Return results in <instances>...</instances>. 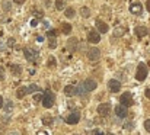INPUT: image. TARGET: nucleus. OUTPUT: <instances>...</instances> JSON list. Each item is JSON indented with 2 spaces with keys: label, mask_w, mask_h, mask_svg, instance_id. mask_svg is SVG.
<instances>
[{
  "label": "nucleus",
  "mask_w": 150,
  "mask_h": 135,
  "mask_svg": "<svg viewBox=\"0 0 150 135\" xmlns=\"http://www.w3.org/2000/svg\"><path fill=\"white\" fill-rule=\"evenodd\" d=\"M15 3H18V4H23L25 3V0H13Z\"/></svg>",
  "instance_id": "4c0bfd02"
},
{
  "label": "nucleus",
  "mask_w": 150,
  "mask_h": 135,
  "mask_svg": "<svg viewBox=\"0 0 150 135\" xmlns=\"http://www.w3.org/2000/svg\"><path fill=\"white\" fill-rule=\"evenodd\" d=\"M80 13H82V16H83V18H88V16L91 15V10H89V7H82Z\"/></svg>",
  "instance_id": "5701e85b"
},
{
  "label": "nucleus",
  "mask_w": 150,
  "mask_h": 135,
  "mask_svg": "<svg viewBox=\"0 0 150 135\" xmlns=\"http://www.w3.org/2000/svg\"><path fill=\"white\" fill-rule=\"evenodd\" d=\"M23 54H25V58L28 61H35L40 57V49H37V48H25Z\"/></svg>",
  "instance_id": "f03ea898"
},
{
  "label": "nucleus",
  "mask_w": 150,
  "mask_h": 135,
  "mask_svg": "<svg viewBox=\"0 0 150 135\" xmlns=\"http://www.w3.org/2000/svg\"><path fill=\"white\" fill-rule=\"evenodd\" d=\"M108 86H109V90H111L112 93H118L120 89H121V83H120L118 80H111V82L108 83Z\"/></svg>",
  "instance_id": "ddd939ff"
},
{
  "label": "nucleus",
  "mask_w": 150,
  "mask_h": 135,
  "mask_svg": "<svg viewBox=\"0 0 150 135\" xmlns=\"http://www.w3.org/2000/svg\"><path fill=\"white\" fill-rule=\"evenodd\" d=\"M146 77H147V67H146L144 63H140L139 67H137V71H136V79L139 82H143Z\"/></svg>",
  "instance_id": "7ed1b4c3"
},
{
  "label": "nucleus",
  "mask_w": 150,
  "mask_h": 135,
  "mask_svg": "<svg viewBox=\"0 0 150 135\" xmlns=\"http://www.w3.org/2000/svg\"><path fill=\"white\" fill-rule=\"evenodd\" d=\"M64 15H66V18H74V15H76V10L73 9V7H66V10H64Z\"/></svg>",
  "instance_id": "a211bd4d"
},
{
  "label": "nucleus",
  "mask_w": 150,
  "mask_h": 135,
  "mask_svg": "<svg viewBox=\"0 0 150 135\" xmlns=\"http://www.w3.org/2000/svg\"><path fill=\"white\" fill-rule=\"evenodd\" d=\"M146 97H147V99H150V87H147V89H146Z\"/></svg>",
  "instance_id": "e433bc0d"
},
{
  "label": "nucleus",
  "mask_w": 150,
  "mask_h": 135,
  "mask_svg": "<svg viewBox=\"0 0 150 135\" xmlns=\"http://www.w3.org/2000/svg\"><path fill=\"white\" fill-rule=\"evenodd\" d=\"M64 94H66V96H69V97L74 96V94H76V87H74V86H71V84L66 86V87H64Z\"/></svg>",
  "instance_id": "2eb2a0df"
},
{
  "label": "nucleus",
  "mask_w": 150,
  "mask_h": 135,
  "mask_svg": "<svg viewBox=\"0 0 150 135\" xmlns=\"http://www.w3.org/2000/svg\"><path fill=\"white\" fill-rule=\"evenodd\" d=\"M55 9L57 10H63L64 9V0H55Z\"/></svg>",
  "instance_id": "4be33fe9"
},
{
  "label": "nucleus",
  "mask_w": 150,
  "mask_h": 135,
  "mask_svg": "<svg viewBox=\"0 0 150 135\" xmlns=\"http://www.w3.org/2000/svg\"><path fill=\"white\" fill-rule=\"evenodd\" d=\"M146 7H147V10L150 12V0H147V1H146Z\"/></svg>",
  "instance_id": "58836bf2"
},
{
  "label": "nucleus",
  "mask_w": 150,
  "mask_h": 135,
  "mask_svg": "<svg viewBox=\"0 0 150 135\" xmlns=\"http://www.w3.org/2000/svg\"><path fill=\"white\" fill-rule=\"evenodd\" d=\"M37 41H38V42H42V41H44V38H42V37H38V38H37Z\"/></svg>",
  "instance_id": "a19ab883"
},
{
  "label": "nucleus",
  "mask_w": 150,
  "mask_h": 135,
  "mask_svg": "<svg viewBox=\"0 0 150 135\" xmlns=\"http://www.w3.org/2000/svg\"><path fill=\"white\" fill-rule=\"evenodd\" d=\"M3 106H4V112L6 113H12L13 112V102L12 100H7L6 103H3Z\"/></svg>",
  "instance_id": "f3484780"
},
{
  "label": "nucleus",
  "mask_w": 150,
  "mask_h": 135,
  "mask_svg": "<svg viewBox=\"0 0 150 135\" xmlns=\"http://www.w3.org/2000/svg\"><path fill=\"white\" fill-rule=\"evenodd\" d=\"M42 124L47 125V127L51 125V124H52V118H51V116H44V118H42Z\"/></svg>",
  "instance_id": "b1692460"
},
{
  "label": "nucleus",
  "mask_w": 150,
  "mask_h": 135,
  "mask_svg": "<svg viewBox=\"0 0 150 135\" xmlns=\"http://www.w3.org/2000/svg\"><path fill=\"white\" fill-rule=\"evenodd\" d=\"M115 115H117L118 118H125V116L128 115V110H127L125 106L118 105V106H115Z\"/></svg>",
  "instance_id": "9d476101"
},
{
  "label": "nucleus",
  "mask_w": 150,
  "mask_h": 135,
  "mask_svg": "<svg viewBox=\"0 0 150 135\" xmlns=\"http://www.w3.org/2000/svg\"><path fill=\"white\" fill-rule=\"evenodd\" d=\"M105 135H114V134H111V132H108V134H105Z\"/></svg>",
  "instance_id": "49530a36"
},
{
  "label": "nucleus",
  "mask_w": 150,
  "mask_h": 135,
  "mask_svg": "<svg viewBox=\"0 0 150 135\" xmlns=\"http://www.w3.org/2000/svg\"><path fill=\"white\" fill-rule=\"evenodd\" d=\"M16 96H18L19 99L25 97V96H26V87H19V89H18V91H16Z\"/></svg>",
  "instance_id": "412c9836"
},
{
  "label": "nucleus",
  "mask_w": 150,
  "mask_h": 135,
  "mask_svg": "<svg viewBox=\"0 0 150 135\" xmlns=\"http://www.w3.org/2000/svg\"><path fill=\"white\" fill-rule=\"evenodd\" d=\"M10 9H12V3L10 1H3V10L9 12Z\"/></svg>",
  "instance_id": "a878e982"
},
{
  "label": "nucleus",
  "mask_w": 150,
  "mask_h": 135,
  "mask_svg": "<svg viewBox=\"0 0 150 135\" xmlns=\"http://www.w3.org/2000/svg\"><path fill=\"white\" fill-rule=\"evenodd\" d=\"M10 71H12L13 76H21V73H22V67L18 65V64H12V65H10Z\"/></svg>",
  "instance_id": "dca6fc26"
},
{
  "label": "nucleus",
  "mask_w": 150,
  "mask_h": 135,
  "mask_svg": "<svg viewBox=\"0 0 150 135\" xmlns=\"http://www.w3.org/2000/svg\"><path fill=\"white\" fill-rule=\"evenodd\" d=\"M144 128H146L147 132H150V119H147V121L144 122Z\"/></svg>",
  "instance_id": "7c9ffc66"
},
{
  "label": "nucleus",
  "mask_w": 150,
  "mask_h": 135,
  "mask_svg": "<svg viewBox=\"0 0 150 135\" xmlns=\"http://www.w3.org/2000/svg\"><path fill=\"white\" fill-rule=\"evenodd\" d=\"M111 112V105L109 103H100L98 106V113L100 116H108Z\"/></svg>",
  "instance_id": "6e6552de"
},
{
  "label": "nucleus",
  "mask_w": 150,
  "mask_h": 135,
  "mask_svg": "<svg viewBox=\"0 0 150 135\" xmlns=\"http://www.w3.org/2000/svg\"><path fill=\"white\" fill-rule=\"evenodd\" d=\"M95 25H96V29H98V31H100V34H106V32L109 31V26H108L103 20H100V19H96Z\"/></svg>",
  "instance_id": "f8f14e48"
},
{
  "label": "nucleus",
  "mask_w": 150,
  "mask_h": 135,
  "mask_svg": "<svg viewBox=\"0 0 150 135\" xmlns=\"http://www.w3.org/2000/svg\"><path fill=\"white\" fill-rule=\"evenodd\" d=\"M120 102H121V105H122V106L128 108V106H131V105H133V97H131V94L127 91V93H124V94L120 97Z\"/></svg>",
  "instance_id": "423d86ee"
},
{
  "label": "nucleus",
  "mask_w": 150,
  "mask_h": 135,
  "mask_svg": "<svg viewBox=\"0 0 150 135\" xmlns=\"http://www.w3.org/2000/svg\"><path fill=\"white\" fill-rule=\"evenodd\" d=\"M41 99H42V94H35V97H34L35 102H41Z\"/></svg>",
  "instance_id": "72a5a7b5"
},
{
  "label": "nucleus",
  "mask_w": 150,
  "mask_h": 135,
  "mask_svg": "<svg viewBox=\"0 0 150 135\" xmlns=\"http://www.w3.org/2000/svg\"><path fill=\"white\" fill-rule=\"evenodd\" d=\"M125 128H128V129H130V128H133V125H131V122H128V125H125Z\"/></svg>",
  "instance_id": "79ce46f5"
},
{
  "label": "nucleus",
  "mask_w": 150,
  "mask_h": 135,
  "mask_svg": "<svg viewBox=\"0 0 150 135\" xmlns=\"http://www.w3.org/2000/svg\"><path fill=\"white\" fill-rule=\"evenodd\" d=\"M92 135H103L100 132V129H95V131H92Z\"/></svg>",
  "instance_id": "c9c22d12"
},
{
  "label": "nucleus",
  "mask_w": 150,
  "mask_h": 135,
  "mask_svg": "<svg viewBox=\"0 0 150 135\" xmlns=\"http://www.w3.org/2000/svg\"><path fill=\"white\" fill-rule=\"evenodd\" d=\"M9 135H19V134H18V132H10Z\"/></svg>",
  "instance_id": "a18cd8bd"
},
{
  "label": "nucleus",
  "mask_w": 150,
  "mask_h": 135,
  "mask_svg": "<svg viewBox=\"0 0 150 135\" xmlns=\"http://www.w3.org/2000/svg\"><path fill=\"white\" fill-rule=\"evenodd\" d=\"M100 41V34L98 31H89L88 32V42L91 44H98Z\"/></svg>",
  "instance_id": "20e7f679"
},
{
  "label": "nucleus",
  "mask_w": 150,
  "mask_h": 135,
  "mask_svg": "<svg viewBox=\"0 0 150 135\" xmlns=\"http://www.w3.org/2000/svg\"><path fill=\"white\" fill-rule=\"evenodd\" d=\"M4 48H6V45H4V44H1V42H0V49H4Z\"/></svg>",
  "instance_id": "c03bdc74"
},
{
  "label": "nucleus",
  "mask_w": 150,
  "mask_h": 135,
  "mask_svg": "<svg viewBox=\"0 0 150 135\" xmlns=\"http://www.w3.org/2000/svg\"><path fill=\"white\" fill-rule=\"evenodd\" d=\"M37 90H40V87L37 84H31L29 87H26V93H32V91H37Z\"/></svg>",
  "instance_id": "393cba45"
},
{
  "label": "nucleus",
  "mask_w": 150,
  "mask_h": 135,
  "mask_svg": "<svg viewBox=\"0 0 150 135\" xmlns=\"http://www.w3.org/2000/svg\"><path fill=\"white\" fill-rule=\"evenodd\" d=\"M61 32H63L64 35H69V34L71 32V25H70V23H63V25H61Z\"/></svg>",
  "instance_id": "6ab92c4d"
},
{
  "label": "nucleus",
  "mask_w": 150,
  "mask_h": 135,
  "mask_svg": "<svg viewBox=\"0 0 150 135\" xmlns=\"http://www.w3.org/2000/svg\"><path fill=\"white\" fill-rule=\"evenodd\" d=\"M0 108H3V97L0 96Z\"/></svg>",
  "instance_id": "37998d69"
},
{
  "label": "nucleus",
  "mask_w": 150,
  "mask_h": 135,
  "mask_svg": "<svg viewBox=\"0 0 150 135\" xmlns=\"http://www.w3.org/2000/svg\"><path fill=\"white\" fill-rule=\"evenodd\" d=\"M82 84H83V89L86 90V91H93V90L96 89V86H98L93 79H88V80H85Z\"/></svg>",
  "instance_id": "0eeeda50"
},
{
  "label": "nucleus",
  "mask_w": 150,
  "mask_h": 135,
  "mask_svg": "<svg viewBox=\"0 0 150 135\" xmlns=\"http://www.w3.org/2000/svg\"><path fill=\"white\" fill-rule=\"evenodd\" d=\"M31 25H32V26H37V25H38V20H32Z\"/></svg>",
  "instance_id": "ea45409f"
},
{
  "label": "nucleus",
  "mask_w": 150,
  "mask_h": 135,
  "mask_svg": "<svg viewBox=\"0 0 150 135\" xmlns=\"http://www.w3.org/2000/svg\"><path fill=\"white\" fill-rule=\"evenodd\" d=\"M4 79V68L0 65V80H3Z\"/></svg>",
  "instance_id": "473e14b6"
},
{
  "label": "nucleus",
  "mask_w": 150,
  "mask_h": 135,
  "mask_svg": "<svg viewBox=\"0 0 150 135\" xmlns=\"http://www.w3.org/2000/svg\"><path fill=\"white\" fill-rule=\"evenodd\" d=\"M79 119H80V113H79V112H73V113L69 115V118L66 119V122H67L69 125H74V124L79 122Z\"/></svg>",
  "instance_id": "9b49d317"
},
{
  "label": "nucleus",
  "mask_w": 150,
  "mask_h": 135,
  "mask_svg": "<svg viewBox=\"0 0 150 135\" xmlns=\"http://www.w3.org/2000/svg\"><path fill=\"white\" fill-rule=\"evenodd\" d=\"M48 65H50V67H55V60H54L52 57L48 60Z\"/></svg>",
  "instance_id": "2f4dec72"
},
{
  "label": "nucleus",
  "mask_w": 150,
  "mask_h": 135,
  "mask_svg": "<svg viewBox=\"0 0 150 135\" xmlns=\"http://www.w3.org/2000/svg\"><path fill=\"white\" fill-rule=\"evenodd\" d=\"M47 35H48L50 38H55V31H54V29H50V31L47 32Z\"/></svg>",
  "instance_id": "c756f323"
},
{
  "label": "nucleus",
  "mask_w": 150,
  "mask_h": 135,
  "mask_svg": "<svg viewBox=\"0 0 150 135\" xmlns=\"http://www.w3.org/2000/svg\"><path fill=\"white\" fill-rule=\"evenodd\" d=\"M88 58L91 60V61H98L100 58V51L98 48H89V51H88Z\"/></svg>",
  "instance_id": "39448f33"
},
{
  "label": "nucleus",
  "mask_w": 150,
  "mask_h": 135,
  "mask_svg": "<svg viewBox=\"0 0 150 135\" xmlns=\"http://www.w3.org/2000/svg\"><path fill=\"white\" fill-rule=\"evenodd\" d=\"M41 102H42V106H44V108L50 109L51 106L54 105V93H52L50 89H47L45 91H44V94H42Z\"/></svg>",
  "instance_id": "f257e3e1"
},
{
  "label": "nucleus",
  "mask_w": 150,
  "mask_h": 135,
  "mask_svg": "<svg viewBox=\"0 0 150 135\" xmlns=\"http://www.w3.org/2000/svg\"><path fill=\"white\" fill-rule=\"evenodd\" d=\"M121 35H124V29L122 28H117L115 32H114V37H121Z\"/></svg>",
  "instance_id": "bb28decb"
},
{
  "label": "nucleus",
  "mask_w": 150,
  "mask_h": 135,
  "mask_svg": "<svg viewBox=\"0 0 150 135\" xmlns=\"http://www.w3.org/2000/svg\"><path fill=\"white\" fill-rule=\"evenodd\" d=\"M7 45H9V46H13V45H15V39H13V38H9V41H7Z\"/></svg>",
  "instance_id": "f704fd0d"
},
{
  "label": "nucleus",
  "mask_w": 150,
  "mask_h": 135,
  "mask_svg": "<svg viewBox=\"0 0 150 135\" xmlns=\"http://www.w3.org/2000/svg\"><path fill=\"white\" fill-rule=\"evenodd\" d=\"M51 49H54V48H57V41H55V38H51L50 39V44H48Z\"/></svg>",
  "instance_id": "cd10ccee"
},
{
  "label": "nucleus",
  "mask_w": 150,
  "mask_h": 135,
  "mask_svg": "<svg viewBox=\"0 0 150 135\" xmlns=\"http://www.w3.org/2000/svg\"><path fill=\"white\" fill-rule=\"evenodd\" d=\"M130 12H131L133 15H140V13L143 12L142 3H140V1H133V3L130 4Z\"/></svg>",
  "instance_id": "1a4fd4ad"
},
{
  "label": "nucleus",
  "mask_w": 150,
  "mask_h": 135,
  "mask_svg": "<svg viewBox=\"0 0 150 135\" xmlns=\"http://www.w3.org/2000/svg\"><path fill=\"white\" fill-rule=\"evenodd\" d=\"M134 32H136V35H137L139 38H144V37L147 35V28H146V26H136Z\"/></svg>",
  "instance_id": "4468645a"
},
{
  "label": "nucleus",
  "mask_w": 150,
  "mask_h": 135,
  "mask_svg": "<svg viewBox=\"0 0 150 135\" xmlns=\"http://www.w3.org/2000/svg\"><path fill=\"white\" fill-rule=\"evenodd\" d=\"M32 13H34L35 16H38V18H42V16H44V12H42V10H37V9H34Z\"/></svg>",
  "instance_id": "c85d7f7f"
},
{
  "label": "nucleus",
  "mask_w": 150,
  "mask_h": 135,
  "mask_svg": "<svg viewBox=\"0 0 150 135\" xmlns=\"http://www.w3.org/2000/svg\"><path fill=\"white\" fill-rule=\"evenodd\" d=\"M77 42H79V41H77V38H71V39L69 41V48H70L71 51H74V49H76V46H77Z\"/></svg>",
  "instance_id": "aec40b11"
}]
</instances>
